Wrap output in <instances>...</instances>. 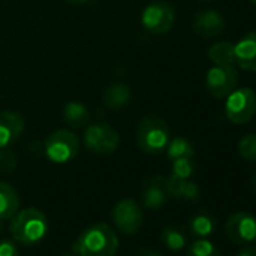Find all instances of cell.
<instances>
[{
	"label": "cell",
	"instance_id": "1",
	"mask_svg": "<svg viewBox=\"0 0 256 256\" xmlns=\"http://www.w3.org/2000/svg\"><path fill=\"white\" fill-rule=\"evenodd\" d=\"M118 247V236L107 223L89 226L72 244L76 256H114Z\"/></svg>",
	"mask_w": 256,
	"mask_h": 256
},
{
	"label": "cell",
	"instance_id": "2",
	"mask_svg": "<svg viewBox=\"0 0 256 256\" xmlns=\"http://www.w3.org/2000/svg\"><path fill=\"white\" fill-rule=\"evenodd\" d=\"M10 232L17 242L34 246L47 235L48 220L42 211L36 208H26L14 214L11 218Z\"/></svg>",
	"mask_w": 256,
	"mask_h": 256
},
{
	"label": "cell",
	"instance_id": "3",
	"mask_svg": "<svg viewBox=\"0 0 256 256\" xmlns=\"http://www.w3.org/2000/svg\"><path fill=\"white\" fill-rule=\"evenodd\" d=\"M136 142L146 154H160L166 151L170 142V130L163 118L146 116L138 126Z\"/></svg>",
	"mask_w": 256,
	"mask_h": 256
},
{
	"label": "cell",
	"instance_id": "4",
	"mask_svg": "<svg viewBox=\"0 0 256 256\" xmlns=\"http://www.w3.org/2000/svg\"><path fill=\"white\" fill-rule=\"evenodd\" d=\"M224 113L232 124H247L256 113V94L250 88L235 89L226 96Z\"/></svg>",
	"mask_w": 256,
	"mask_h": 256
},
{
	"label": "cell",
	"instance_id": "5",
	"mask_svg": "<svg viewBox=\"0 0 256 256\" xmlns=\"http://www.w3.org/2000/svg\"><path fill=\"white\" fill-rule=\"evenodd\" d=\"M78 146L80 144L77 136L70 130H58L52 133L44 144L47 158L58 164H64L76 158Z\"/></svg>",
	"mask_w": 256,
	"mask_h": 256
},
{
	"label": "cell",
	"instance_id": "6",
	"mask_svg": "<svg viewBox=\"0 0 256 256\" xmlns=\"http://www.w3.org/2000/svg\"><path fill=\"white\" fill-rule=\"evenodd\" d=\"M140 22L144 29L152 35L168 34L175 23V8L168 2L157 0L144 10Z\"/></svg>",
	"mask_w": 256,
	"mask_h": 256
},
{
	"label": "cell",
	"instance_id": "7",
	"mask_svg": "<svg viewBox=\"0 0 256 256\" xmlns=\"http://www.w3.org/2000/svg\"><path fill=\"white\" fill-rule=\"evenodd\" d=\"M84 145L89 151L106 156L112 154L119 145V134L113 126L104 122H96L88 125L84 132Z\"/></svg>",
	"mask_w": 256,
	"mask_h": 256
},
{
	"label": "cell",
	"instance_id": "8",
	"mask_svg": "<svg viewBox=\"0 0 256 256\" xmlns=\"http://www.w3.org/2000/svg\"><path fill=\"white\" fill-rule=\"evenodd\" d=\"M112 218L122 234L133 235L142 228L144 211L139 206V204L133 199H122L113 206Z\"/></svg>",
	"mask_w": 256,
	"mask_h": 256
},
{
	"label": "cell",
	"instance_id": "9",
	"mask_svg": "<svg viewBox=\"0 0 256 256\" xmlns=\"http://www.w3.org/2000/svg\"><path fill=\"white\" fill-rule=\"evenodd\" d=\"M238 74L234 66H212L206 72V89L214 98H226L236 89Z\"/></svg>",
	"mask_w": 256,
	"mask_h": 256
},
{
	"label": "cell",
	"instance_id": "10",
	"mask_svg": "<svg viewBox=\"0 0 256 256\" xmlns=\"http://www.w3.org/2000/svg\"><path fill=\"white\" fill-rule=\"evenodd\" d=\"M224 230L234 242H250L256 240V218L246 211L235 212L228 218Z\"/></svg>",
	"mask_w": 256,
	"mask_h": 256
},
{
	"label": "cell",
	"instance_id": "11",
	"mask_svg": "<svg viewBox=\"0 0 256 256\" xmlns=\"http://www.w3.org/2000/svg\"><path fill=\"white\" fill-rule=\"evenodd\" d=\"M192 28L194 34L202 38H216L224 32L226 22L222 17V14H218L217 11L206 10L194 16Z\"/></svg>",
	"mask_w": 256,
	"mask_h": 256
},
{
	"label": "cell",
	"instance_id": "12",
	"mask_svg": "<svg viewBox=\"0 0 256 256\" xmlns=\"http://www.w3.org/2000/svg\"><path fill=\"white\" fill-rule=\"evenodd\" d=\"M24 130V119L20 113L5 110L0 112V150L10 148L17 142Z\"/></svg>",
	"mask_w": 256,
	"mask_h": 256
},
{
	"label": "cell",
	"instance_id": "13",
	"mask_svg": "<svg viewBox=\"0 0 256 256\" xmlns=\"http://www.w3.org/2000/svg\"><path fill=\"white\" fill-rule=\"evenodd\" d=\"M169 192L166 186V178L163 176H152L150 178L142 188V200L144 205L150 210H157L162 208L168 199H169Z\"/></svg>",
	"mask_w": 256,
	"mask_h": 256
},
{
	"label": "cell",
	"instance_id": "14",
	"mask_svg": "<svg viewBox=\"0 0 256 256\" xmlns=\"http://www.w3.org/2000/svg\"><path fill=\"white\" fill-rule=\"evenodd\" d=\"M236 65L246 71L256 72V32H250L235 46Z\"/></svg>",
	"mask_w": 256,
	"mask_h": 256
},
{
	"label": "cell",
	"instance_id": "15",
	"mask_svg": "<svg viewBox=\"0 0 256 256\" xmlns=\"http://www.w3.org/2000/svg\"><path fill=\"white\" fill-rule=\"evenodd\" d=\"M166 186L170 198L175 199H184V200H194L199 196V187L184 178H178L175 175H170L166 178Z\"/></svg>",
	"mask_w": 256,
	"mask_h": 256
},
{
	"label": "cell",
	"instance_id": "16",
	"mask_svg": "<svg viewBox=\"0 0 256 256\" xmlns=\"http://www.w3.org/2000/svg\"><path fill=\"white\" fill-rule=\"evenodd\" d=\"M20 199L14 187L0 181V220H11L18 211Z\"/></svg>",
	"mask_w": 256,
	"mask_h": 256
},
{
	"label": "cell",
	"instance_id": "17",
	"mask_svg": "<svg viewBox=\"0 0 256 256\" xmlns=\"http://www.w3.org/2000/svg\"><path fill=\"white\" fill-rule=\"evenodd\" d=\"M132 98V90L124 83H113L107 86L102 94V102L107 108L119 110Z\"/></svg>",
	"mask_w": 256,
	"mask_h": 256
},
{
	"label": "cell",
	"instance_id": "18",
	"mask_svg": "<svg viewBox=\"0 0 256 256\" xmlns=\"http://www.w3.org/2000/svg\"><path fill=\"white\" fill-rule=\"evenodd\" d=\"M208 58L214 65L218 66H235L236 58H235V46L228 41L216 42L208 50Z\"/></svg>",
	"mask_w": 256,
	"mask_h": 256
},
{
	"label": "cell",
	"instance_id": "19",
	"mask_svg": "<svg viewBox=\"0 0 256 256\" xmlns=\"http://www.w3.org/2000/svg\"><path fill=\"white\" fill-rule=\"evenodd\" d=\"M64 120L66 122L68 126L71 128H82L84 125H88L89 119H90V113L88 110V107L78 101H70L65 104L64 112H62Z\"/></svg>",
	"mask_w": 256,
	"mask_h": 256
},
{
	"label": "cell",
	"instance_id": "20",
	"mask_svg": "<svg viewBox=\"0 0 256 256\" xmlns=\"http://www.w3.org/2000/svg\"><path fill=\"white\" fill-rule=\"evenodd\" d=\"M216 228V220L214 217L210 214V212H199L196 214L192 220H190V229H192V234H194L196 236H200V238H205L208 235L212 234Z\"/></svg>",
	"mask_w": 256,
	"mask_h": 256
},
{
	"label": "cell",
	"instance_id": "21",
	"mask_svg": "<svg viewBox=\"0 0 256 256\" xmlns=\"http://www.w3.org/2000/svg\"><path fill=\"white\" fill-rule=\"evenodd\" d=\"M166 151H168V156L172 162L178 160V158H193V156H194V150H193L192 144L182 138L172 139L169 142Z\"/></svg>",
	"mask_w": 256,
	"mask_h": 256
},
{
	"label": "cell",
	"instance_id": "22",
	"mask_svg": "<svg viewBox=\"0 0 256 256\" xmlns=\"http://www.w3.org/2000/svg\"><path fill=\"white\" fill-rule=\"evenodd\" d=\"M162 240H163L164 246L169 247L174 252H178V250L184 248V246H186V236H184V234L178 228H174V226H168L163 230Z\"/></svg>",
	"mask_w": 256,
	"mask_h": 256
},
{
	"label": "cell",
	"instance_id": "23",
	"mask_svg": "<svg viewBox=\"0 0 256 256\" xmlns=\"http://www.w3.org/2000/svg\"><path fill=\"white\" fill-rule=\"evenodd\" d=\"M187 256H222L216 246L206 238L196 240L187 250Z\"/></svg>",
	"mask_w": 256,
	"mask_h": 256
},
{
	"label": "cell",
	"instance_id": "24",
	"mask_svg": "<svg viewBox=\"0 0 256 256\" xmlns=\"http://www.w3.org/2000/svg\"><path fill=\"white\" fill-rule=\"evenodd\" d=\"M238 152L244 160L256 163V134L244 136L238 144Z\"/></svg>",
	"mask_w": 256,
	"mask_h": 256
},
{
	"label": "cell",
	"instance_id": "25",
	"mask_svg": "<svg viewBox=\"0 0 256 256\" xmlns=\"http://www.w3.org/2000/svg\"><path fill=\"white\" fill-rule=\"evenodd\" d=\"M194 172L193 158H178L172 162V175L188 180Z\"/></svg>",
	"mask_w": 256,
	"mask_h": 256
},
{
	"label": "cell",
	"instance_id": "26",
	"mask_svg": "<svg viewBox=\"0 0 256 256\" xmlns=\"http://www.w3.org/2000/svg\"><path fill=\"white\" fill-rule=\"evenodd\" d=\"M17 168V157L10 148L0 150V172L12 174Z\"/></svg>",
	"mask_w": 256,
	"mask_h": 256
},
{
	"label": "cell",
	"instance_id": "27",
	"mask_svg": "<svg viewBox=\"0 0 256 256\" xmlns=\"http://www.w3.org/2000/svg\"><path fill=\"white\" fill-rule=\"evenodd\" d=\"M0 256H18V250L16 244L10 240L0 241Z\"/></svg>",
	"mask_w": 256,
	"mask_h": 256
},
{
	"label": "cell",
	"instance_id": "28",
	"mask_svg": "<svg viewBox=\"0 0 256 256\" xmlns=\"http://www.w3.org/2000/svg\"><path fill=\"white\" fill-rule=\"evenodd\" d=\"M138 256H163V254L158 253L157 250H152V248H142Z\"/></svg>",
	"mask_w": 256,
	"mask_h": 256
},
{
	"label": "cell",
	"instance_id": "29",
	"mask_svg": "<svg viewBox=\"0 0 256 256\" xmlns=\"http://www.w3.org/2000/svg\"><path fill=\"white\" fill-rule=\"evenodd\" d=\"M236 256H256V247H248V248H242Z\"/></svg>",
	"mask_w": 256,
	"mask_h": 256
},
{
	"label": "cell",
	"instance_id": "30",
	"mask_svg": "<svg viewBox=\"0 0 256 256\" xmlns=\"http://www.w3.org/2000/svg\"><path fill=\"white\" fill-rule=\"evenodd\" d=\"M66 2H70L72 5H83L84 2H88V0H66Z\"/></svg>",
	"mask_w": 256,
	"mask_h": 256
},
{
	"label": "cell",
	"instance_id": "31",
	"mask_svg": "<svg viewBox=\"0 0 256 256\" xmlns=\"http://www.w3.org/2000/svg\"><path fill=\"white\" fill-rule=\"evenodd\" d=\"M252 184H253V188L256 190V172H254L253 176H252Z\"/></svg>",
	"mask_w": 256,
	"mask_h": 256
},
{
	"label": "cell",
	"instance_id": "32",
	"mask_svg": "<svg viewBox=\"0 0 256 256\" xmlns=\"http://www.w3.org/2000/svg\"><path fill=\"white\" fill-rule=\"evenodd\" d=\"M2 229H4V228H2V220H0V232H2Z\"/></svg>",
	"mask_w": 256,
	"mask_h": 256
},
{
	"label": "cell",
	"instance_id": "33",
	"mask_svg": "<svg viewBox=\"0 0 256 256\" xmlns=\"http://www.w3.org/2000/svg\"><path fill=\"white\" fill-rule=\"evenodd\" d=\"M248 2H252L253 5H256V0H248Z\"/></svg>",
	"mask_w": 256,
	"mask_h": 256
},
{
	"label": "cell",
	"instance_id": "34",
	"mask_svg": "<svg viewBox=\"0 0 256 256\" xmlns=\"http://www.w3.org/2000/svg\"><path fill=\"white\" fill-rule=\"evenodd\" d=\"M199 2H211V0H199Z\"/></svg>",
	"mask_w": 256,
	"mask_h": 256
},
{
	"label": "cell",
	"instance_id": "35",
	"mask_svg": "<svg viewBox=\"0 0 256 256\" xmlns=\"http://www.w3.org/2000/svg\"><path fill=\"white\" fill-rule=\"evenodd\" d=\"M65 256H76V254H65Z\"/></svg>",
	"mask_w": 256,
	"mask_h": 256
}]
</instances>
